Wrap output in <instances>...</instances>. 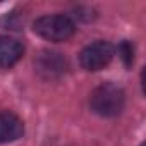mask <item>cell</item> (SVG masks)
Returning a JSON list of instances; mask_svg holds the SVG:
<instances>
[{
    "label": "cell",
    "instance_id": "5",
    "mask_svg": "<svg viewBox=\"0 0 146 146\" xmlns=\"http://www.w3.org/2000/svg\"><path fill=\"white\" fill-rule=\"evenodd\" d=\"M24 122L12 112H0V144L12 143L23 137Z\"/></svg>",
    "mask_w": 146,
    "mask_h": 146
},
{
    "label": "cell",
    "instance_id": "3",
    "mask_svg": "<svg viewBox=\"0 0 146 146\" xmlns=\"http://www.w3.org/2000/svg\"><path fill=\"white\" fill-rule=\"evenodd\" d=\"M113 53H115V48L112 43H108L105 40H98L83 48V52L79 55V62H81L83 69H86L90 72H96V70L105 69L112 62Z\"/></svg>",
    "mask_w": 146,
    "mask_h": 146
},
{
    "label": "cell",
    "instance_id": "1",
    "mask_svg": "<svg viewBox=\"0 0 146 146\" xmlns=\"http://www.w3.org/2000/svg\"><path fill=\"white\" fill-rule=\"evenodd\" d=\"M124 90L112 83H103L96 86L90 95V107L100 117H117L124 110Z\"/></svg>",
    "mask_w": 146,
    "mask_h": 146
},
{
    "label": "cell",
    "instance_id": "2",
    "mask_svg": "<svg viewBox=\"0 0 146 146\" xmlns=\"http://www.w3.org/2000/svg\"><path fill=\"white\" fill-rule=\"evenodd\" d=\"M33 29L40 38L52 41V43H60V41H67L69 38L74 36L76 24L69 16L48 14V16L38 17L33 24Z\"/></svg>",
    "mask_w": 146,
    "mask_h": 146
},
{
    "label": "cell",
    "instance_id": "6",
    "mask_svg": "<svg viewBox=\"0 0 146 146\" xmlns=\"http://www.w3.org/2000/svg\"><path fill=\"white\" fill-rule=\"evenodd\" d=\"M23 53L24 46L19 40L0 35V67L11 69L23 58Z\"/></svg>",
    "mask_w": 146,
    "mask_h": 146
},
{
    "label": "cell",
    "instance_id": "4",
    "mask_svg": "<svg viewBox=\"0 0 146 146\" xmlns=\"http://www.w3.org/2000/svg\"><path fill=\"white\" fill-rule=\"evenodd\" d=\"M38 74L45 79H57L67 70V60L58 52H41L35 60Z\"/></svg>",
    "mask_w": 146,
    "mask_h": 146
},
{
    "label": "cell",
    "instance_id": "7",
    "mask_svg": "<svg viewBox=\"0 0 146 146\" xmlns=\"http://www.w3.org/2000/svg\"><path fill=\"white\" fill-rule=\"evenodd\" d=\"M132 53H134V52H132V46H131L129 41H124V43L119 46V55H120V58L124 60L125 65H131V64H132V60H134V55H132Z\"/></svg>",
    "mask_w": 146,
    "mask_h": 146
}]
</instances>
